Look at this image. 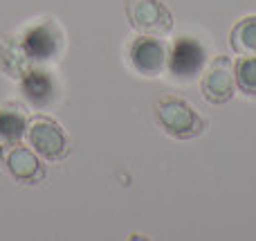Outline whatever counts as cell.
Returning a JSON list of instances; mask_svg holds the SVG:
<instances>
[{
	"label": "cell",
	"instance_id": "6da1fadb",
	"mask_svg": "<svg viewBox=\"0 0 256 241\" xmlns=\"http://www.w3.org/2000/svg\"><path fill=\"white\" fill-rule=\"evenodd\" d=\"M155 120L164 133L176 140H194L207 129V122L196 108L180 97H160L155 102Z\"/></svg>",
	"mask_w": 256,
	"mask_h": 241
},
{
	"label": "cell",
	"instance_id": "7a4b0ae2",
	"mask_svg": "<svg viewBox=\"0 0 256 241\" xmlns=\"http://www.w3.org/2000/svg\"><path fill=\"white\" fill-rule=\"evenodd\" d=\"M27 142L43 160L56 162L70 153V140H68L63 126L48 115H34L27 122Z\"/></svg>",
	"mask_w": 256,
	"mask_h": 241
},
{
	"label": "cell",
	"instance_id": "3957f363",
	"mask_svg": "<svg viewBox=\"0 0 256 241\" xmlns=\"http://www.w3.org/2000/svg\"><path fill=\"white\" fill-rule=\"evenodd\" d=\"M126 18L140 34L166 36L173 30V14L162 0H126Z\"/></svg>",
	"mask_w": 256,
	"mask_h": 241
},
{
	"label": "cell",
	"instance_id": "277c9868",
	"mask_svg": "<svg viewBox=\"0 0 256 241\" xmlns=\"http://www.w3.org/2000/svg\"><path fill=\"white\" fill-rule=\"evenodd\" d=\"M0 162L4 171L20 185H38L45 180L48 169L40 162V156L32 147L16 144H0Z\"/></svg>",
	"mask_w": 256,
	"mask_h": 241
},
{
	"label": "cell",
	"instance_id": "5b68a950",
	"mask_svg": "<svg viewBox=\"0 0 256 241\" xmlns=\"http://www.w3.org/2000/svg\"><path fill=\"white\" fill-rule=\"evenodd\" d=\"M207 66V50L194 36H180L173 41L166 59V68L178 81H191L202 75Z\"/></svg>",
	"mask_w": 256,
	"mask_h": 241
},
{
	"label": "cell",
	"instance_id": "8992f818",
	"mask_svg": "<svg viewBox=\"0 0 256 241\" xmlns=\"http://www.w3.org/2000/svg\"><path fill=\"white\" fill-rule=\"evenodd\" d=\"M200 93L209 104H227L236 93V77H234V63L230 57H216L202 70L200 79Z\"/></svg>",
	"mask_w": 256,
	"mask_h": 241
},
{
	"label": "cell",
	"instance_id": "52a82bcc",
	"mask_svg": "<svg viewBox=\"0 0 256 241\" xmlns=\"http://www.w3.org/2000/svg\"><path fill=\"white\" fill-rule=\"evenodd\" d=\"M22 48H25L27 57L32 59V63L50 61L54 59L63 48V34L56 27L54 21H40L36 25L27 27L25 34L20 36Z\"/></svg>",
	"mask_w": 256,
	"mask_h": 241
},
{
	"label": "cell",
	"instance_id": "ba28073f",
	"mask_svg": "<svg viewBox=\"0 0 256 241\" xmlns=\"http://www.w3.org/2000/svg\"><path fill=\"white\" fill-rule=\"evenodd\" d=\"M166 59L168 50L158 36L142 34L128 45V61L144 77H160L166 68Z\"/></svg>",
	"mask_w": 256,
	"mask_h": 241
},
{
	"label": "cell",
	"instance_id": "9c48e42d",
	"mask_svg": "<svg viewBox=\"0 0 256 241\" xmlns=\"http://www.w3.org/2000/svg\"><path fill=\"white\" fill-rule=\"evenodd\" d=\"M32 66L34 63L27 57L20 36L4 34L0 39V70H2V75H7L9 79L20 81L32 70Z\"/></svg>",
	"mask_w": 256,
	"mask_h": 241
},
{
	"label": "cell",
	"instance_id": "30bf717a",
	"mask_svg": "<svg viewBox=\"0 0 256 241\" xmlns=\"http://www.w3.org/2000/svg\"><path fill=\"white\" fill-rule=\"evenodd\" d=\"M27 108L20 102H4L0 106V144H16L25 138Z\"/></svg>",
	"mask_w": 256,
	"mask_h": 241
},
{
	"label": "cell",
	"instance_id": "8fae6325",
	"mask_svg": "<svg viewBox=\"0 0 256 241\" xmlns=\"http://www.w3.org/2000/svg\"><path fill=\"white\" fill-rule=\"evenodd\" d=\"M20 90L32 106L43 108L54 99V90L56 88H54V81L48 72L32 68V70L20 79Z\"/></svg>",
	"mask_w": 256,
	"mask_h": 241
},
{
	"label": "cell",
	"instance_id": "7c38bea8",
	"mask_svg": "<svg viewBox=\"0 0 256 241\" xmlns=\"http://www.w3.org/2000/svg\"><path fill=\"white\" fill-rule=\"evenodd\" d=\"M230 45L236 54L250 57L256 54V16H245L232 27Z\"/></svg>",
	"mask_w": 256,
	"mask_h": 241
},
{
	"label": "cell",
	"instance_id": "4fadbf2b",
	"mask_svg": "<svg viewBox=\"0 0 256 241\" xmlns=\"http://www.w3.org/2000/svg\"><path fill=\"white\" fill-rule=\"evenodd\" d=\"M234 77H236V88L248 97H256V54L250 57H240L234 63Z\"/></svg>",
	"mask_w": 256,
	"mask_h": 241
}]
</instances>
